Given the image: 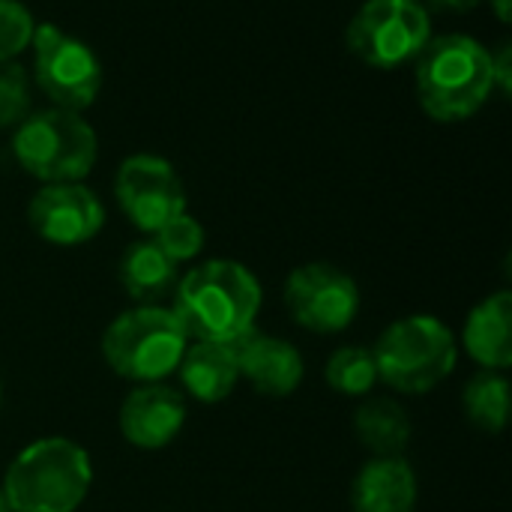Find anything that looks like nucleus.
I'll return each instance as SVG.
<instances>
[{
    "label": "nucleus",
    "instance_id": "f8f14e48",
    "mask_svg": "<svg viewBox=\"0 0 512 512\" xmlns=\"http://www.w3.org/2000/svg\"><path fill=\"white\" fill-rule=\"evenodd\" d=\"M186 417H189L186 396L177 387L159 381V384H138L120 402L117 426L129 447L156 453L177 441V435L186 426Z\"/></svg>",
    "mask_w": 512,
    "mask_h": 512
},
{
    "label": "nucleus",
    "instance_id": "4be33fe9",
    "mask_svg": "<svg viewBox=\"0 0 512 512\" xmlns=\"http://www.w3.org/2000/svg\"><path fill=\"white\" fill-rule=\"evenodd\" d=\"M30 114V75L21 63H0V129L18 126Z\"/></svg>",
    "mask_w": 512,
    "mask_h": 512
},
{
    "label": "nucleus",
    "instance_id": "a878e982",
    "mask_svg": "<svg viewBox=\"0 0 512 512\" xmlns=\"http://www.w3.org/2000/svg\"><path fill=\"white\" fill-rule=\"evenodd\" d=\"M492 6H495L501 21H510V0H492Z\"/></svg>",
    "mask_w": 512,
    "mask_h": 512
},
{
    "label": "nucleus",
    "instance_id": "5701e85b",
    "mask_svg": "<svg viewBox=\"0 0 512 512\" xmlns=\"http://www.w3.org/2000/svg\"><path fill=\"white\" fill-rule=\"evenodd\" d=\"M33 15L18 0H0V63L21 54L33 39Z\"/></svg>",
    "mask_w": 512,
    "mask_h": 512
},
{
    "label": "nucleus",
    "instance_id": "393cba45",
    "mask_svg": "<svg viewBox=\"0 0 512 512\" xmlns=\"http://www.w3.org/2000/svg\"><path fill=\"white\" fill-rule=\"evenodd\" d=\"M435 9H444V12H468L474 6H480L483 0H429Z\"/></svg>",
    "mask_w": 512,
    "mask_h": 512
},
{
    "label": "nucleus",
    "instance_id": "a211bd4d",
    "mask_svg": "<svg viewBox=\"0 0 512 512\" xmlns=\"http://www.w3.org/2000/svg\"><path fill=\"white\" fill-rule=\"evenodd\" d=\"M354 435L372 456H405L414 426L393 396H366L354 414Z\"/></svg>",
    "mask_w": 512,
    "mask_h": 512
},
{
    "label": "nucleus",
    "instance_id": "423d86ee",
    "mask_svg": "<svg viewBox=\"0 0 512 512\" xmlns=\"http://www.w3.org/2000/svg\"><path fill=\"white\" fill-rule=\"evenodd\" d=\"M18 165L42 183H81L99 153L93 126L66 108H45L27 114L12 138Z\"/></svg>",
    "mask_w": 512,
    "mask_h": 512
},
{
    "label": "nucleus",
    "instance_id": "6ab92c4d",
    "mask_svg": "<svg viewBox=\"0 0 512 512\" xmlns=\"http://www.w3.org/2000/svg\"><path fill=\"white\" fill-rule=\"evenodd\" d=\"M462 411L468 423L486 435H498L510 423V378L507 372L480 369L462 390Z\"/></svg>",
    "mask_w": 512,
    "mask_h": 512
},
{
    "label": "nucleus",
    "instance_id": "dca6fc26",
    "mask_svg": "<svg viewBox=\"0 0 512 512\" xmlns=\"http://www.w3.org/2000/svg\"><path fill=\"white\" fill-rule=\"evenodd\" d=\"M174 375H180L183 396L201 405H219L240 384L237 348L222 342H189Z\"/></svg>",
    "mask_w": 512,
    "mask_h": 512
},
{
    "label": "nucleus",
    "instance_id": "b1692460",
    "mask_svg": "<svg viewBox=\"0 0 512 512\" xmlns=\"http://www.w3.org/2000/svg\"><path fill=\"white\" fill-rule=\"evenodd\" d=\"M492 57V84L504 93V96H510L512 90V45L510 42H501V48L495 51V54H489Z\"/></svg>",
    "mask_w": 512,
    "mask_h": 512
},
{
    "label": "nucleus",
    "instance_id": "1a4fd4ad",
    "mask_svg": "<svg viewBox=\"0 0 512 512\" xmlns=\"http://www.w3.org/2000/svg\"><path fill=\"white\" fill-rule=\"evenodd\" d=\"M30 42L36 84L54 102V108L78 114L90 108L102 87V63L93 48L57 30L54 24H39Z\"/></svg>",
    "mask_w": 512,
    "mask_h": 512
},
{
    "label": "nucleus",
    "instance_id": "7ed1b4c3",
    "mask_svg": "<svg viewBox=\"0 0 512 512\" xmlns=\"http://www.w3.org/2000/svg\"><path fill=\"white\" fill-rule=\"evenodd\" d=\"M492 51L462 33L435 36L417 60V96L429 117L441 123L465 120L483 108L492 84Z\"/></svg>",
    "mask_w": 512,
    "mask_h": 512
},
{
    "label": "nucleus",
    "instance_id": "cd10ccee",
    "mask_svg": "<svg viewBox=\"0 0 512 512\" xmlns=\"http://www.w3.org/2000/svg\"><path fill=\"white\" fill-rule=\"evenodd\" d=\"M0 408H3V381H0Z\"/></svg>",
    "mask_w": 512,
    "mask_h": 512
},
{
    "label": "nucleus",
    "instance_id": "bb28decb",
    "mask_svg": "<svg viewBox=\"0 0 512 512\" xmlns=\"http://www.w3.org/2000/svg\"><path fill=\"white\" fill-rule=\"evenodd\" d=\"M0 512H9V504H6V498H3V489H0Z\"/></svg>",
    "mask_w": 512,
    "mask_h": 512
},
{
    "label": "nucleus",
    "instance_id": "ddd939ff",
    "mask_svg": "<svg viewBox=\"0 0 512 512\" xmlns=\"http://www.w3.org/2000/svg\"><path fill=\"white\" fill-rule=\"evenodd\" d=\"M234 348H237L240 381H246L258 396L288 399L300 390L306 378V363L297 345H291L288 339L252 330Z\"/></svg>",
    "mask_w": 512,
    "mask_h": 512
},
{
    "label": "nucleus",
    "instance_id": "9d476101",
    "mask_svg": "<svg viewBox=\"0 0 512 512\" xmlns=\"http://www.w3.org/2000/svg\"><path fill=\"white\" fill-rule=\"evenodd\" d=\"M114 195L126 219L150 237L168 219L186 213V189L180 174L168 159L153 153L123 159L114 180Z\"/></svg>",
    "mask_w": 512,
    "mask_h": 512
},
{
    "label": "nucleus",
    "instance_id": "6e6552de",
    "mask_svg": "<svg viewBox=\"0 0 512 512\" xmlns=\"http://www.w3.org/2000/svg\"><path fill=\"white\" fill-rule=\"evenodd\" d=\"M291 321L315 336L345 333L360 315V285L336 264L312 261L294 267L282 291Z\"/></svg>",
    "mask_w": 512,
    "mask_h": 512
},
{
    "label": "nucleus",
    "instance_id": "f3484780",
    "mask_svg": "<svg viewBox=\"0 0 512 512\" xmlns=\"http://www.w3.org/2000/svg\"><path fill=\"white\" fill-rule=\"evenodd\" d=\"M117 279L135 303H162L177 288V264L156 246L153 237L126 246L117 264Z\"/></svg>",
    "mask_w": 512,
    "mask_h": 512
},
{
    "label": "nucleus",
    "instance_id": "20e7f679",
    "mask_svg": "<svg viewBox=\"0 0 512 512\" xmlns=\"http://www.w3.org/2000/svg\"><path fill=\"white\" fill-rule=\"evenodd\" d=\"M372 357L384 387L405 396H426L453 375L459 339L441 318L417 312L384 327L372 345Z\"/></svg>",
    "mask_w": 512,
    "mask_h": 512
},
{
    "label": "nucleus",
    "instance_id": "0eeeda50",
    "mask_svg": "<svg viewBox=\"0 0 512 512\" xmlns=\"http://www.w3.org/2000/svg\"><path fill=\"white\" fill-rule=\"evenodd\" d=\"M429 39L432 21L417 0H369L345 30L351 54L375 69H396L414 60Z\"/></svg>",
    "mask_w": 512,
    "mask_h": 512
},
{
    "label": "nucleus",
    "instance_id": "aec40b11",
    "mask_svg": "<svg viewBox=\"0 0 512 512\" xmlns=\"http://www.w3.org/2000/svg\"><path fill=\"white\" fill-rule=\"evenodd\" d=\"M324 378L333 393L348 399H366L381 384L372 348L366 345H342L330 354L324 366Z\"/></svg>",
    "mask_w": 512,
    "mask_h": 512
},
{
    "label": "nucleus",
    "instance_id": "f03ea898",
    "mask_svg": "<svg viewBox=\"0 0 512 512\" xmlns=\"http://www.w3.org/2000/svg\"><path fill=\"white\" fill-rule=\"evenodd\" d=\"M90 486V453L63 435L36 438L21 447L0 483L9 512H78Z\"/></svg>",
    "mask_w": 512,
    "mask_h": 512
},
{
    "label": "nucleus",
    "instance_id": "39448f33",
    "mask_svg": "<svg viewBox=\"0 0 512 512\" xmlns=\"http://www.w3.org/2000/svg\"><path fill=\"white\" fill-rule=\"evenodd\" d=\"M189 348V336L165 303H135L102 333V357L114 375L132 384L171 378Z\"/></svg>",
    "mask_w": 512,
    "mask_h": 512
},
{
    "label": "nucleus",
    "instance_id": "412c9836",
    "mask_svg": "<svg viewBox=\"0 0 512 512\" xmlns=\"http://www.w3.org/2000/svg\"><path fill=\"white\" fill-rule=\"evenodd\" d=\"M153 240H156V246H159L174 264H183V261H192V258L201 255L207 234H204V225H201L195 216L180 213V216L168 219V222L153 234Z\"/></svg>",
    "mask_w": 512,
    "mask_h": 512
},
{
    "label": "nucleus",
    "instance_id": "f257e3e1",
    "mask_svg": "<svg viewBox=\"0 0 512 512\" xmlns=\"http://www.w3.org/2000/svg\"><path fill=\"white\" fill-rule=\"evenodd\" d=\"M264 288L258 276L231 258H210L177 279L171 312L189 342L237 345L258 330Z\"/></svg>",
    "mask_w": 512,
    "mask_h": 512
},
{
    "label": "nucleus",
    "instance_id": "4468645a",
    "mask_svg": "<svg viewBox=\"0 0 512 512\" xmlns=\"http://www.w3.org/2000/svg\"><path fill=\"white\" fill-rule=\"evenodd\" d=\"M420 480L405 456H372L351 483L354 512H417Z\"/></svg>",
    "mask_w": 512,
    "mask_h": 512
},
{
    "label": "nucleus",
    "instance_id": "9b49d317",
    "mask_svg": "<svg viewBox=\"0 0 512 512\" xmlns=\"http://www.w3.org/2000/svg\"><path fill=\"white\" fill-rule=\"evenodd\" d=\"M27 222L51 246H81L102 231L105 207L84 183H45L27 204Z\"/></svg>",
    "mask_w": 512,
    "mask_h": 512
},
{
    "label": "nucleus",
    "instance_id": "2eb2a0df",
    "mask_svg": "<svg viewBox=\"0 0 512 512\" xmlns=\"http://www.w3.org/2000/svg\"><path fill=\"white\" fill-rule=\"evenodd\" d=\"M462 348L480 369L507 372L512 366V294L495 291L483 297L465 318Z\"/></svg>",
    "mask_w": 512,
    "mask_h": 512
}]
</instances>
